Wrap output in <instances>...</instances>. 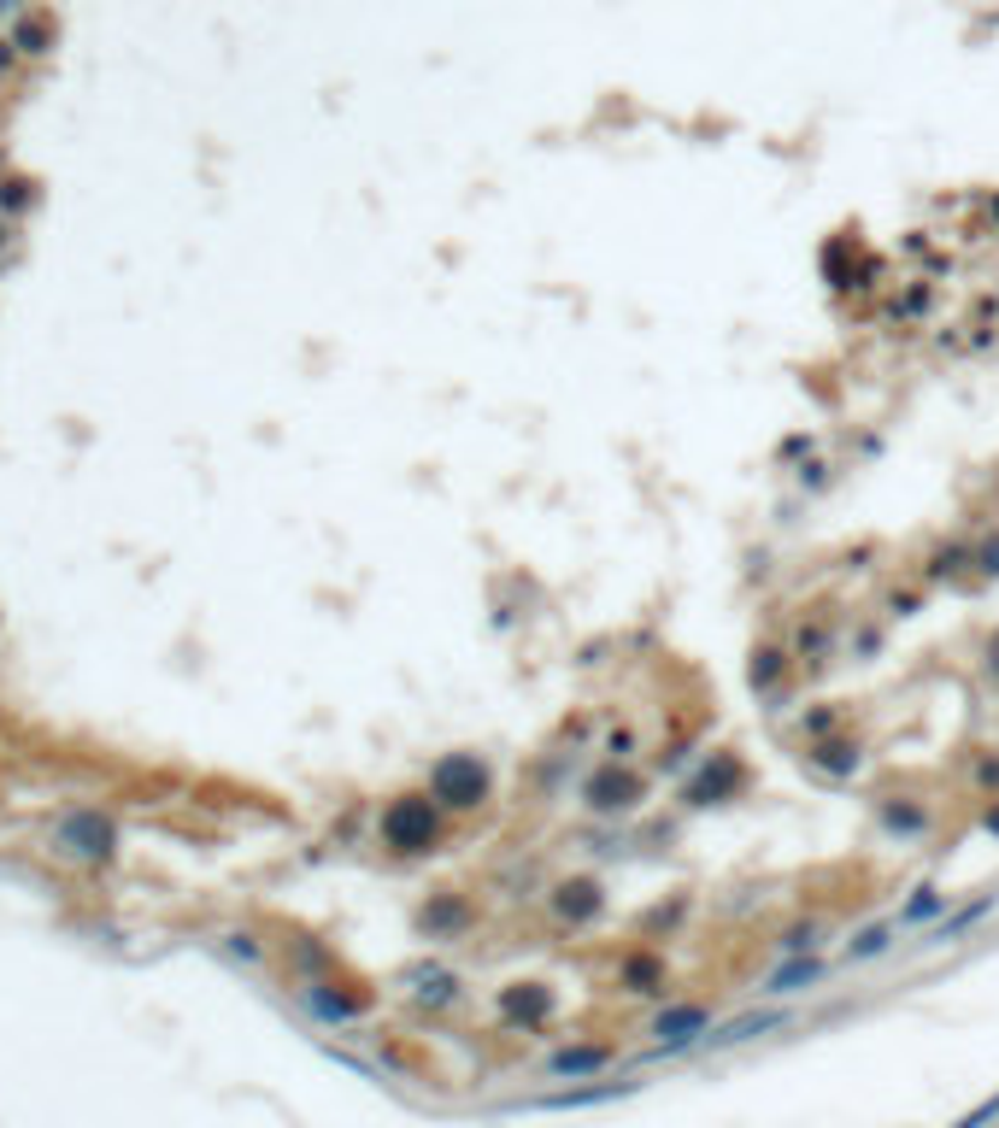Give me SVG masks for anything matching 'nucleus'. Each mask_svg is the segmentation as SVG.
<instances>
[{"label": "nucleus", "instance_id": "obj_1", "mask_svg": "<svg viewBox=\"0 0 999 1128\" xmlns=\"http://www.w3.org/2000/svg\"><path fill=\"white\" fill-rule=\"evenodd\" d=\"M442 788H447V799H453V806H470V799L482 794V771H477V764H470V759H453L447 771H442Z\"/></svg>", "mask_w": 999, "mask_h": 1128}, {"label": "nucleus", "instance_id": "obj_2", "mask_svg": "<svg viewBox=\"0 0 999 1128\" xmlns=\"http://www.w3.org/2000/svg\"><path fill=\"white\" fill-rule=\"evenodd\" d=\"M818 976H823L818 964H788L782 976H770V987H765V994H793V987H800V982H818Z\"/></svg>", "mask_w": 999, "mask_h": 1128}, {"label": "nucleus", "instance_id": "obj_3", "mask_svg": "<svg viewBox=\"0 0 999 1128\" xmlns=\"http://www.w3.org/2000/svg\"><path fill=\"white\" fill-rule=\"evenodd\" d=\"M888 947V922H876V929L858 935V947H853V959H876V952Z\"/></svg>", "mask_w": 999, "mask_h": 1128}, {"label": "nucleus", "instance_id": "obj_4", "mask_svg": "<svg viewBox=\"0 0 999 1128\" xmlns=\"http://www.w3.org/2000/svg\"><path fill=\"white\" fill-rule=\"evenodd\" d=\"M935 905H941V894H935V887H923V894L911 899V911H906V922H918V917H929V911H935Z\"/></svg>", "mask_w": 999, "mask_h": 1128}]
</instances>
